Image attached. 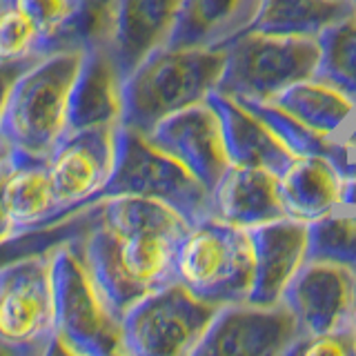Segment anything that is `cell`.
Instances as JSON below:
<instances>
[{"label": "cell", "instance_id": "cell-1", "mask_svg": "<svg viewBox=\"0 0 356 356\" xmlns=\"http://www.w3.org/2000/svg\"><path fill=\"white\" fill-rule=\"evenodd\" d=\"M189 229L192 222L159 198L98 200L78 245L100 296L120 321L140 298L174 281L178 248Z\"/></svg>", "mask_w": 356, "mask_h": 356}, {"label": "cell", "instance_id": "cell-2", "mask_svg": "<svg viewBox=\"0 0 356 356\" xmlns=\"http://www.w3.org/2000/svg\"><path fill=\"white\" fill-rule=\"evenodd\" d=\"M225 56V44L154 49L122 83V125L149 134L163 118L207 100Z\"/></svg>", "mask_w": 356, "mask_h": 356}, {"label": "cell", "instance_id": "cell-3", "mask_svg": "<svg viewBox=\"0 0 356 356\" xmlns=\"http://www.w3.org/2000/svg\"><path fill=\"white\" fill-rule=\"evenodd\" d=\"M83 54L63 49L42 56L9 87L0 111V131L16 159L47 161L65 136L70 96Z\"/></svg>", "mask_w": 356, "mask_h": 356}, {"label": "cell", "instance_id": "cell-4", "mask_svg": "<svg viewBox=\"0 0 356 356\" xmlns=\"http://www.w3.org/2000/svg\"><path fill=\"white\" fill-rule=\"evenodd\" d=\"M78 236L54 248L56 354H125L122 323L100 296L83 259Z\"/></svg>", "mask_w": 356, "mask_h": 356}, {"label": "cell", "instance_id": "cell-5", "mask_svg": "<svg viewBox=\"0 0 356 356\" xmlns=\"http://www.w3.org/2000/svg\"><path fill=\"white\" fill-rule=\"evenodd\" d=\"M176 278L216 307L250 300L254 287L250 232L216 216L196 222L178 248Z\"/></svg>", "mask_w": 356, "mask_h": 356}, {"label": "cell", "instance_id": "cell-6", "mask_svg": "<svg viewBox=\"0 0 356 356\" xmlns=\"http://www.w3.org/2000/svg\"><path fill=\"white\" fill-rule=\"evenodd\" d=\"M0 354H56L54 248L0 267Z\"/></svg>", "mask_w": 356, "mask_h": 356}, {"label": "cell", "instance_id": "cell-7", "mask_svg": "<svg viewBox=\"0 0 356 356\" xmlns=\"http://www.w3.org/2000/svg\"><path fill=\"white\" fill-rule=\"evenodd\" d=\"M109 196H145L165 200L181 211L192 225L214 216V200L209 189L176 159L156 147L147 134L129 129L122 122L118 134L116 170L105 189L98 194L96 203Z\"/></svg>", "mask_w": 356, "mask_h": 356}, {"label": "cell", "instance_id": "cell-8", "mask_svg": "<svg viewBox=\"0 0 356 356\" xmlns=\"http://www.w3.org/2000/svg\"><path fill=\"white\" fill-rule=\"evenodd\" d=\"M225 51L216 92L272 100L292 83L316 74L321 49L316 36H274L245 29L225 42Z\"/></svg>", "mask_w": 356, "mask_h": 356}, {"label": "cell", "instance_id": "cell-9", "mask_svg": "<svg viewBox=\"0 0 356 356\" xmlns=\"http://www.w3.org/2000/svg\"><path fill=\"white\" fill-rule=\"evenodd\" d=\"M216 312V305L174 278L122 316L125 356H192Z\"/></svg>", "mask_w": 356, "mask_h": 356}, {"label": "cell", "instance_id": "cell-10", "mask_svg": "<svg viewBox=\"0 0 356 356\" xmlns=\"http://www.w3.org/2000/svg\"><path fill=\"white\" fill-rule=\"evenodd\" d=\"M305 337L283 300L274 305L245 303L218 307L192 356H287Z\"/></svg>", "mask_w": 356, "mask_h": 356}, {"label": "cell", "instance_id": "cell-11", "mask_svg": "<svg viewBox=\"0 0 356 356\" xmlns=\"http://www.w3.org/2000/svg\"><path fill=\"white\" fill-rule=\"evenodd\" d=\"M120 122L67 131L47 159V170L58 203L81 211L96 203L109 183L118 159Z\"/></svg>", "mask_w": 356, "mask_h": 356}, {"label": "cell", "instance_id": "cell-12", "mask_svg": "<svg viewBox=\"0 0 356 356\" xmlns=\"http://www.w3.org/2000/svg\"><path fill=\"white\" fill-rule=\"evenodd\" d=\"M307 337L354 330L356 321V272L325 261L300 267L283 294Z\"/></svg>", "mask_w": 356, "mask_h": 356}, {"label": "cell", "instance_id": "cell-13", "mask_svg": "<svg viewBox=\"0 0 356 356\" xmlns=\"http://www.w3.org/2000/svg\"><path fill=\"white\" fill-rule=\"evenodd\" d=\"M147 138L192 172L209 192L232 167L220 116L207 100L163 118Z\"/></svg>", "mask_w": 356, "mask_h": 356}, {"label": "cell", "instance_id": "cell-14", "mask_svg": "<svg viewBox=\"0 0 356 356\" xmlns=\"http://www.w3.org/2000/svg\"><path fill=\"white\" fill-rule=\"evenodd\" d=\"M254 248V287L250 303H281L287 285L307 263V222L292 216L250 227Z\"/></svg>", "mask_w": 356, "mask_h": 356}, {"label": "cell", "instance_id": "cell-15", "mask_svg": "<svg viewBox=\"0 0 356 356\" xmlns=\"http://www.w3.org/2000/svg\"><path fill=\"white\" fill-rule=\"evenodd\" d=\"M122 83L109 47L85 49L70 96L67 131L122 122Z\"/></svg>", "mask_w": 356, "mask_h": 356}, {"label": "cell", "instance_id": "cell-16", "mask_svg": "<svg viewBox=\"0 0 356 356\" xmlns=\"http://www.w3.org/2000/svg\"><path fill=\"white\" fill-rule=\"evenodd\" d=\"M207 103L218 111L222 136L232 165L238 167H263L281 176L298 156L289 152L283 140L248 109L238 98L222 92H211Z\"/></svg>", "mask_w": 356, "mask_h": 356}, {"label": "cell", "instance_id": "cell-17", "mask_svg": "<svg viewBox=\"0 0 356 356\" xmlns=\"http://www.w3.org/2000/svg\"><path fill=\"white\" fill-rule=\"evenodd\" d=\"M183 0H118L109 49L122 78L147 56L167 44Z\"/></svg>", "mask_w": 356, "mask_h": 356}, {"label": "cell", "instance_id": "cell-18", "mask_svg": "<svg viewBox=\"0 0 356 356\" xmlns=\"http://www.w3.org/2000/svg\"><path fill=\"white\" fill-rule=\"evenodd\" d=\"M211 200L216 218L245 229L289 216L278 174L263 167L232 165L211 192Z\"/></svg>", "mask_w": 356, "mask_h": 356}, {"label": "cell", "instance_id": "cell-19", "mask_svg": "<svg viewBox=\"0 0 356 356\" xmlns=\"http://www.w3.org/2000/svg\"><path fill=\"white\" fill-rule=\"evenodd\" d=\"M3 203L20 234L56 225L63 218L78 214L58 203L47 161L36 159H16L14 156V163H11L3 183Z\"/></svg>", "mask_w": 356, "mask_h": 356}, {"label": "cell", "instance_id": "cell-20", "mask_svg": "<svg viewBox=\"0 0 356 356\" xmlns=\"http://www.w3.org/2000/svg\"><path fill=\"white\" fill-rule=\"evenodd\" d=\"M261 0H183L167 47H218L250 29Z\"/></svg>", "mask_w": 356, "mask_h": 356}, {"label": "cell", "instance_id": "cell-21", "mask_svg": "<svg viewBox=\"0 0 356 356\" xmlns=\"http://www.w3.org/2000/svg\"><path fill=\"white\" fill-rule=\"evenodd\" d=\"M343 178L323 156H298L278 176L287 214L298 220H314L341 209Z\"/></svg>", "mask_w": 356, "mask_h": 356}, {"label": "cell", "instance_id": "cell-22", "mask_svg": "<svg viewBox=\"0 0 356 356\" xmlns=\"http://www.w3.org/2000/svg\"><path fill=\"white\" fill-rule=\"evenodd\" d=\"M270 103L327 136H343L356 118V100L314 76L285 87Z\"/></svg>", "mask_w": 356, "mask_h": 356}, {"label": "cell", "instance_id": "cell-23", "mask_svg": "<svg viewBox=\"0 0 356 356\" xmlns=\"http://www.w3.org/2000/svg\"><path fill=\"white\" fill-rule=\"evenodd\" d=\"M352 11L350 0H261L250 29L274 36H318Z\"/></svg>", "mask_w": 356, "mask_h": 356}, {"label": "cell", "instance_id": "cell-24", "mask_svg": "<svg viewBox=\"0 0 356 356\" xmlns=\"http://www.w3.org/2000/svg\"><path fill=\"white\" fill-rule=\"evenodd\" d=\"M316 40L321 51L314 78L356 100V14L352 11L332 22Z\"/></svg>", "mask_w": 356, "mask_h": 356}, {"label": "cell", "instance_id": "cell-25", "mask_svg": "<svg viewBox=\"0 0 356 356\" xmlns=\"http://www.w3.org/2000/svg\"><path fill=\"white\" fill-rule=\"evenodd\" d=\"M309 261H325L356 272V211L337 209L307 222Z\"/></svg>", "mask_w": 356, "mask_h": 356}, {"label": "cell", "instance_id": "cell-26", "mask_svg": "<svg viewBox=\"0 0 356 356\" xmlns=\"http://www.w3.org/2000/svg\"><path fill=\"white\" fill-rule=\"evenodd\" d=\"M36 22L44 40V54L72 49V31L83 0H11Z\"/></svg>", "mask_w": 356, "mask_h": 356}, {"label": "cell", "instance_id": "cell-27", "mask_svg": "<svg viewBox=\"0 0 356 356\" xmlns=\"http://www.w3.org/2000/svg\"><path fill=\"white\" fill-rule=\"evenodd\" d=\"M94 207H96V203L83 211H78V214L63 218L60 222H56V225L40 227V229L27 232V234H20V236H14L9 241H3L0 243V267L14 263L18 259H25V256L51 250L58 243L83 234L94 218Z\"/></svg>", "mask_w": 356, "mask_h": 356}, {"label": "cell", "instance_id": "cell-28", "mask_svg": "<svg viewBox=\"0 0 356 356\" xmlns=\"http://www.w3.org/2000/svg\"><path fill=\"white\" fill-rule=\"evenodd\" d=\"M44 54V40L25 11L16 3L0 7V63L36 60Z\"/></svg>", "mask_w": 356, "mask_h": 356}, {"label": "cell", "instance_id": "cell-29", "mask_svg": "<svg viewBox=\"0 0 356 356\" xmlns=\"http://www.w3.org/2000/svg\"><path fill=\"white\" fill-rule=\"evenodd\" d=\"M287 356H356V334L348 332H330L305 337L292 345Z\"/></svg>", "mask_w": 356, "mask_h": 356}, {"label": "cell", "instance_id": "cell-30", "mask_svg": "<svg viewBox=\"0 0 356 356\" xmlns=\"http://www.w3.org/2000/svg\"><path fill=\"white\" fill-rule=\"evenodd\" d=\"M38 60V58H36ZM33 60H22V63H0V111H3L5 98L9 94V87L20 76L22 70H27Z\"/></svg>", "mask_w": 356, "mask_h": 356}, {"label": "cell", "instance_id": "cell-31", "mask_svg": "<svg viewBox=\"0 0 356 356\" xmlns=\"http://www.w3.org/2000/svg\"><path fill=\"white\" fill-rule=\"evenodd\" d=\"M11 167V165H9ZM9 167H5L3 172H0V243L3 241H9V238H14V236H20V232L16 229V225L11 222L9 214H7V209H5V203H3V183H5V176L9 172ZM27 234V232H25Z\"/></svg>", "mask_w": 356, "mask_h": 356}, {"label": "cell", "instance_id": "cell-32", "mask_svg": "<svg viewBox=\"0 0 356 356\" xmlns=\"http://www.w3.org/2000/svg\"><path fill=\"white\" fill-rule=\"evenodd\" d=\"M341 209L356 211V176L343 178V183H341Z\"/></svg>", "mask_w": 356, "mask_h": 356}, {"label": "cell", "instance_id": "cell-33", "mask_svg": "<svg viewBox=\"0 0 356 356\" xmlns=\"http://www.w3.org/2000/svg\"><path fill=\"white\" fill-rule=\"evenodd\" d=\"M11 163H14V149H11V145L3 136V131H0V172H3L5 167H9Z\"/></svg>", "mask_w": 356, "mask_h": 356}, {"label": "cell", "instance_id": "cell-34", "mask_svg": "<svg viewBox=\"0 0 356 356\" xmlns=\"http://www.w3.org/2000/svg\"><path fill=\"white\" fill-rule=\"evenodd\" d=\"M341 138H343L345 143H348L350 147H352V149L356 152V118H354V122H352V125L348 127V131H345Z\"/></svg>", "mask_w": 356, "mask_h": 356}, {"label": "cell", "instance_id": "cell-35", "mask_svg": "<svg viewBox=\"0 0 356 356\" xmlns=\"http://www.w3.org/2000/svg\"><path fill=\"white\" fill-rule=\"evenodd\" d=\"M350 3H352V9H354V14H356V0H350Z\"/></svg>", "mask_w": 356, "mask_h": 356}, {"label": "cell", "instance_id": "cell-36", "mask_svg": "<svg viewBox=\"0 0 356 356\" xmlns=\"http://www.w3.org/2000/svg\"><path fill=\"white\" fill-rule=\"evenodd\" d=\"M7 3H11V0H0V7H3V5H7Z\"/></svg>", "mask_w": 356, "mask_h": 356}, {"label": "cell", "instance_id": "cell-37", "mask_svg": "<svg viewBox=\"0 0 356 356\" xmlns=\"http://www.w3.org/2000/svg\"><path fill=\"white\" fill-rule=\"evenodd\" d=\"M354 334H356V321H354Z\"/></svg>", "mask_w": 356, "mask_h": 356}]
</instances>
